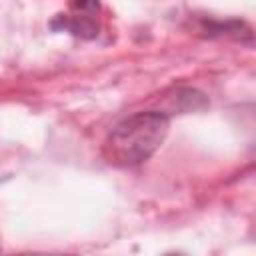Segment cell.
Returning <instances> with one entry per match:
<instances>
[{"instance_id":"1","label":"cell","mask_w":256,"mask_h":256,"mask_svg":"<svg viewBox=\"0 0 256 256\" xmlns=\"http://www.w3.org/2000/svg\"><path fill=\"white\" fill-rule=\"evenodd\" d=\"M168 128L170 120L164 112H138L110 132L104 144V156L110 164L136 166L160 148Z\"/></svg>"}]
</instances>
